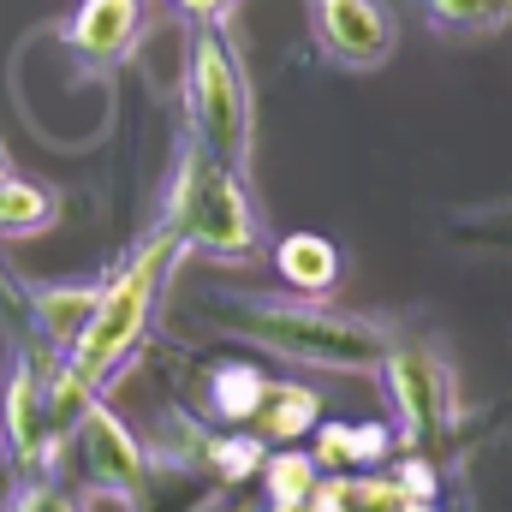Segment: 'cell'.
<instances>
[{"mask_svg":"<svg viewBox=\"0 0 512 512\" xmlns=\"http://www.w3.org/2000/svg\"><path fill=\"white\" fill-rule=\"evenodd\" d=\"M179 262H185L179 239H173L167 227H155V233L126 256V268H120L114 280H102V298H96L84 334L72 340V352H66V364H60V376H54V417H60L66 435H72V423L102 399V387L143 352V340H149V328H155V310H161V292H167V280L179 274Z\"/></svg>","mask_w":512,"mask_h":512,"instance_id":"1","label":"cell"},{"mask_svg":"<svg viewBox=\"0 0 512 512\" xmlns=\"http://www.w3.org/2000/svg\"><path fill=\"white\" fill-rule=\"evenodd\" d=\"M209 328L245 340L256 352L328 376H376L387 346L399 340L387 322L358 310H334L328 298H280V292H209L197 304Z\"/></svg>","mask_w":512,"mask_h":512,"instance_id":"2","label":"cell"},{"mask_svg":"<svg viewBox=\"0 0 512 512\" xmlns=\"http://www.w3.org/2000/svg\"><path fill=\"white\" fill-rule=\"evenodd\" d=\"M161 227L179 239L185 256H209V262H256L262 256V209H256L245 173L215 161L191 137L179 143Z\"/></svg>","mask_w":512,"mask_h":512,"instance_id":"3","label":"cell"},{"mask_svg":"<svg viewBox=\"0 0 512 512\" xmlns=\"http://www.w3.org/2000/svg\"><path fill=\"white\" fill-rule=\"evenodd\" d=\"M185 126H191L197 149L251 173L256 96L245 54L233 48L227 24H191V42H185Z\"/></svg>","mask_w":512,"mask_h":512,"instance_id":"4","label":"cell"},{"mask_svg":"<svg viewBox=\"0 0 512 512\" xmlns=\"http://www.w3.org/2000/svg\"><path fill=\"white\" fill-rule=\"evenodd\" d=\"M18 346H12V370H6V393H0V447L12 459V471L24 483L54 471V453L66 447V429L54 417V376L66 364L60 346H48L30 322H12Z\"/></svg>","mask_w":512,"mask_h":512,"instance_id":"5","label":"cell"},{"mask_svg":"<svg viewBox=\"0 0 512 512\" xmlns=\"http://www.w3.org/2000/svg\"><path fill=\"white\" fill-rule=\"evenodd\" d=\"M382 393H387V411H393V435L411 447V453H423V459H435L453 435H459V376H453V364L441 358V352H429V346H417V340H393L382 358Z\"/></svg>","mask_w":512,"mask_h":512,"instance_id":"6","label":"cell"},{"mask_svg":"<svg viewBox=\"0 0 512 512\" xmlns=\"http://www.w3.org/2000/svg\"><path fill=\"white\" fill-rule=\"evenodd\" d=\"M66 441H72L78 471H84V483H90L96 495H108V501H120V507H131V501L143 495V483H149V453L137 447V435H131L102 399L72 423Z\"/></svg>","mask_w":512,"mask_h":512,"instance_id":"7","label":"cell"},{"mask_svg":"<svg viewBox=\"0 0 512 512\" xmlns=\"http://www.w3.org/2000/svg\"><path fill=\"white\" fill-rule=\"evenodd\" d=\"M310 42L340 72H376L393 60V12L382 0H310Z\"/></svg>","mask_w":512,"mask_h":512,"instance_id":"8","label":"cell"},{"mask_svg":"<svg viewBox=\"0 0 512 512\" xmlns=\"http://www.w3.org/2000/svg\"><path fill=\"white\" fill-rule=\"evenodd\" d=\"M143 36V0H78L66 18V54L78 72H120Z\"/></svg>","mask_w":512,"mask_h":512,"instance_id":"9","label":"cell"},{"mask_svg":"<svg viewBox=\"0 0 512 512\" xmlns=\"http://www.w3.org/2000/svg\"><path fill=\"white\" fill-rule=\"evenodd\" d=\"M393 429L387 423H316L310 435V459L322 477H358L393 459Z\"/></svg>","mask_w":512,"mask_h":512,"instance_id":"10","label":"cell"},{"mask_svg":"<svg viewBox=\"0 0 512 512\" xmlns=\"http://www.w3.org/2000/svg\"><path fill=\"white\" fill-rule=\"evenodd\" d=\"M12 298H18V322H30L48 346L72 352V340L84 334L102 286H18Z\"/></svg>","mask_w":512,"mask_h":512,"instance_id":"11","label":"cell"},{"mask_svg":"<svg viewBox=\"0 0 512 512\" xmlns=\"http://www.w3.org/2000/svg\"><path fill=\"white\" fill-rule=\"evenodd\" d=\"M268 262H274V274H280V286L292 298H328L340 286V268H346L340 245L322 239V233H286V239H274Z\"/></svg>","mask_w":512,"mask_h":512,"instance_id":"12","label":"cell"},{"mask_svg":"<svg viewBox=\"0 0 512 512\" xmlns=\"http://www.w3.org/2000/svg\"><path fill=\"white\" fill-rule=\"evenodd\" d=\"M316 423H322V393L316 387L268 376V393H262V405L251 417V435H262L268 447H298V441L316 435Z\"/></svg>","mask_w":512,"mask_h":512,"instance_id":"13","label":"cell"},{"mask_svg":"<svg viewBox=\"0 0 512 512\" xmlns=\"http://www.w3.org/2000/svg\"><path fill=\"white\" fill-rule=\"evenodd\" d=\"M262 393H268V370L245 364V358H227L203 376V411H209L215 429H251Z\"/></svg>","mask_w":512,"mask_h":512,"instance_id":"14","label":"cell"},{"mask_svg":"<svg viewBox=\"0 0 512 512\" xmlns=\"http://www.w3.org/2000/svg\"><path fill=\"white\" fill-rule=\"evenodd\" d=\"M191 465H197V471H209L221 489H239V483L262 477V465H268V441L251 435V429H203V435H197Z\"/></svg>","mask_w":512,"mask_h":512,"instance_id":"15","label":"cell"},{"mask_svg":"<svg viewBox=\"0 0 512 512\" xmlns=\"http://www.w3.org/2000/svg\"><path fill=\"white\" fill-rule=\"evenodd\" d=\"M60 221V197L42 185V179H24V173H0V239H36Z\"/></svg>","mask_w":512,"mask_h":512,"instance_id":"16","label":"cell"},{"mask_svg":"<svg viewBox=\"0 0 512 512\" xmlns=\"http://www.w3.org/2000/svg\"><path fill=\"white\" fill-rule=\"evenodd\" d=\"M262 489H268V507H280V512H310V507H316L322 471H316L310 447H268Z\"/></svg>","mask_w":512,"mask_h":512,"instance_id":"17","label":"cell"},{"mask_svg":"<svg viewBox=\"0 0 512 512\" xmlns=\"http://www.w3.org/2000/svg\"><path fill=\"white\" fill-rule=\"evenodd\" d=\"M417 12L429 18V30L459 36V42L495 36V30L512 24V0H417Z\"/></svg>","mask_w":512,"mask_h":512,"instance_id":"18","label":"cell"},{"mask_svg":"<svg viewBox=\"0 0 512 512\" xmlns=\"http://www.w3.org/2000/svg\"><path fill=\"white\" fill-rule=\"evenodd\" d=\"M6 512H84L66 489H54L48 477H36V483H24L12 501H6Z\"/></svg>","mask_w":512,"mask_h":512,"instance_id":"19","label":"cell"},{"mask_svg":"<svg viewBox=\"0 0 512 512\" xmlns=\"http://www.w3.org/2000/svg\"><path fill=\"white\" fill-rule=\"evenodd\" d=\"M233 6H239V0H173V12H179L185 24H227Z\"/></svg>","mask_w":512,"mask_h":512,"instance_id":"20","label":"cell"},{"mask_svg":"<svg viewBox=\"0 0 512 512\" xmlns=\"http://www.w3.org/2000/svg\"><path fill=\"white\" fill-rule=\"evenodd\" d=\"M0 173H6V155H0Z\"/></svg>","mask_w":512,"mask_h":512,"instance_id":"21","label":"cell"}]
</instances>
